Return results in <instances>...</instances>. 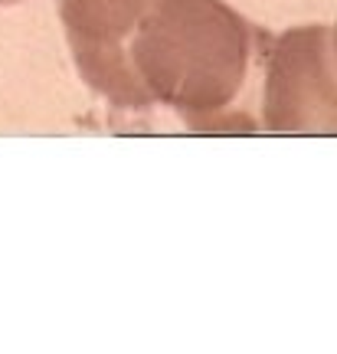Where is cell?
<instances>
[{
  "label": "cell",
  "instance_id": "obj_1",
  "mask_svg": "<svg viewBox=\"0 0 337 354\" xmlns=\"http://www.w3.org/2000/svg\"><path fill=\"white\" fill-rule=\"evenodd\" d=\"M256 39L262 33L223 0H148L128 53L148 99L174 109L187 125L252 128L233 105Z\"/></svg>",
  "mask_w": 337,
  "mask_h": 354
},
{
  "label": "cell",
  "instance_id": "obj_2",
  "mask_svg": "<svg viewBox=\"0 0 337 354\" xmlns=\"http://www.w3.org/2000/svg\"><path fill=\"white\" fill-rule=\"evenodd\" d=\"M262 125L288 135H337V46L327 26H298L272 39Z\"/></svg>",
  "mask_w": 337,
  "mask_h": 354
},
{
  "label": "cell",
  "instance_id": "obj_3",
  "mask_svg": "<svg viewBox=\"0 0 337 354\" xmlns=\"http://www.w3.org/2000/svg\"><path fill=\"white\" fill-rule=\"evenodd\" d=\"M144 7L148 0H56L79 76L118 109L151 105L128 53Z\"/></svg>",
  "mask_w": 337,
  "mask_h": 354
},
{
  "label": "cell",
  "instance_id": "obj_4",
  "mask_svg": "<svg viewBox=\"0 0 337 354\" xmlns=\"http://www.w3.org/2000/svg\"><path fill=\"white\" fill-rule=\"evenodd\" d=\"M0 3H17V0H0Z\"/></svg>",
  "mask_w": 337,
  "mask_h": 354
},
{
  "label": "cell",
  "instance_id": "obj_5",
  "mask_svg": "<svg viewBox=\"0 0 337 354\" xmlns=\"http://www.w3.org/2000/svg\"><path fill=\"white\" fill-rule=\"evenodd\" d=\"M334 46H337V30H334Z\"/></svg>",
  "mask_w": 337,
  "mask_h": 354
}]
</instances>
